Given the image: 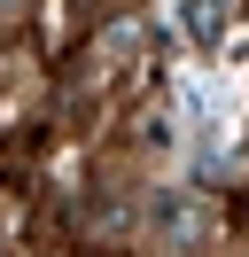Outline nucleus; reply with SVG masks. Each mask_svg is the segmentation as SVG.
I'll return each mask as SVG.
<instances>
[{
	"instance_id": "f257e3e1",
	"label": "nucleus",
	"mask_w": 249,
	"mask_h": 257,
	"mask_svg": "<svg viewBox=\"0 0 249 257\" xmlns=\"http://www.w3.org/2000/svg\"><path fill=\"white\" fill-rule=\"evenodd\" d=\"M187 24H195V39H218V24H226V0H195V16H187Z\"/></svg>"
}]
</instances>
